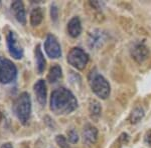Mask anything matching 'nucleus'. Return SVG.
I'll return each instance as SVG.
<instances>
[{
  "label": "nucleus",
  "mask_w": 151,
  "mask_h": 148,
  "mask_svg": "<svg viewBox=\"0 0 151 148\" xmlns=\"http://www.w3.org/2000/svg\"><path fill=\"white\" fill-rule=\"evenodd\" d=\"M89 84L92 91L101 99H107L111 93V86L101 73L96 69L92 70L89 74Z\"/></svg>",
  "instance_id": "2"
},
{
  "label": "nucleus",
  "mask_w": 151,
  "mask_h": 148,
  "mask_svg": "<svg viewBox=\"0 0 151 148\" xmlns=\"http://www.w3.org/2000/svg\"><path fill=\"white\" fill-rule=\"evenodd\" d=\"M43 19V13L42 10L40 7H35L32 9L30 13V24L32 26H38L41 23Z\"/></svg>",
  "instance_id": "16"
},
{
  "label": "nucleus",
  "mask_w": 151,
  "mask_h": 148,
  "mask_svg": "<svg viewBox=\"0 0 151 148\" xmlns=\"http://www.w3.org/2000/svg\"><path fill=\"white\" fill-rule=\"evenodd\" d=\"M11 11L13 13L14 17L20 24L25 25L26 23V15L24 5L21 1H14L11 4Z\"/></svg>",
  "instance_id": "11"
},
{
  "label": "nucleus",
  "mask_w": 151,
  "mask_h": 148,
  "mask_svg": "<svg viewBox=\"0 0 151 148\" xmlns=\"http://www.w3.org/2000/svg\"><path fill=\"white\" fill-rule=\"evenodd\" d=\"M68 32L74 38H77L82 33V24L79 17H73L68 23Z\"/></svg>",
  "instance_id": "13"
},
{
  "label": "nucleus",
  "mask_w": 151,
  "mask_h": 148,
  "mask_svg": "<svg viewBox=\"0 0 151 148\" xmlns=\"http://www.w3.org/2000/svg\"><path fill=\"white\" fill-rule=\"evenodd\" d=\"M145 143L149 145V146H151V130L148 131V132L146 133V135H145Z\"/></svg>",
  "instance_id": "22"
},
{
  "label": "nucleus",
  "mask_w": 151,
  "mask_h": 148,
  "mask_svg": "<svg viewBox=\"0 0 151 148\" xmlns=\"http://www.w3.org/2000/svg\"><path fill=\"white\" fill-rule=\"evenodd\" d=\"M6 43L9 53L14 59H21L23 56V49L18 41L17 35L13 31H9L6 36Z\"/></svg>",
  "instance_id": "6"
},
{
  "label": "nucleus",
  "mask_w": 151,
  "mask_h": 148,
  "mask_svg": "<svg viewBox=\"0 0 151 148\" xmlns=\"http://www.w3.org/2000/svg\"><path fill=\"white\" fill-rule=\"evenodd\" d=\"M89 111L90 114L93 118H98L100 115H101L102 112V107L101 104H100L97 100H91L89 104Z\"/></svg>",
  "instance_id": "17"
},
{
  "label": "nucleus",
  "mask_w": 151,
  "mask_h": 148,
  "mask_svg": "<svg viewBox=\"0 0 151 148\" xmlns=\"http://www.w3.org/2000/svg\"><path fill=\"white\" fill-rule=\"evenodd\" d=\"M63 76V71L60 66L55 64V66H52V68L50 69V72L47 74V80L50 82V83H55L58 80L62 78Z\"/></svg>",
  "instance_id": "15"
},
{
  "label": "nucleus",
  "mask_w": 151,
  "mask_h": 148,
  "mask_svg": "<svg viewBox=\"0 0 151 148\" xmlns=\"http://www.w3.org/2000/svg\"><path fill=\"white\" fill-rule=\"evenodd\" d=\"M68 140L72 143V144H76L78 141H79V135H78L77 131L72 129L68 132Z\"/></svg>",
  "instance_id": "19"
},
{
  "label": "nucleus",
  "mask_w": 151,
  "mask_h": 148,
  "mask_svg": "<svg viewBox=\"0 0 151 148\" xmlns=\"http://www.w3.org/2000/svg\"><path fill=\"white\" fill-rule=\"evenodd\" d=\"M144 114H145L144 109L142 107L134 108L132 110V112H131V115H130V122L132 123V124L138 123L143 117H144Z\"/></svg>",
  "instance_id": "18"
},
{
  "label": "nucleus",
  "mask_w": 151,
  "mask_h": 148,
  "mask_svg": "<svg viewBox=\"0 0 151 148\" xmlns=\"http://www.w3.org/2000/svg\"><path fill=\"white\" fill-rule=\"evenodd\" d=\"M1 148H13V146H12L11 143H4L1 146Z\"/></svg>",
  "instance_id": "23"
},
{
  "label": "nucleus",
  "mask_w": 151,
  "mask_h": 148,
  "mask_svg": "<svg viewBox=\"0 0 151 148\" xmlns=\"http://www.w3.org/2000/svg\"><path fill=\"white\" fill-rule=\"evenodd\" d=\"M35 61H36V69H37L38 73L41 74L45 69L47 61H45L43 53L40 49V45H36L35 50Z\"/></svg>",
  "instance_id": "14"
},
{
  "label": "nucleus",
  "mask_w": 151,
  "mask_h": 148,
  "mask_svg": "<svg viewBox=\"0 0 151 148\" xmlns=\"http://www.w3.org/2000/svg\"><path fill=\"white\" fill-rule=\"evenodd\" d=\"M78 107V100L72 91L60 87L52 91L50 95V110L57 115H67Z\"/></svg>",
  "instance_id": "1"
},
{
  "label": "nucleus",
  "mask_w": 151,
  "mask_h": 148,
  "mask_svg": "<svg viewBox=\"0 0 151 148\" xmlns=\"http://www.w3.org/2000/svg\"><path fill=\"white\" fill-rule=\"evenodd\" d=\"M130 51L132 57L138 63H142L143 61H145L148 57V54H149L148 48L146 47V45L143 42L134 43Z\"/></svg>",
  "instance_id": "8"
},
{
  "label": "nucleus",
  "mask_w": 151,
  "mask_h": 148,
  "mask_svg": "<svg viewBox=\"0 0 151 148\" xmlns=\"http://www.w3.org/2000/svg\"><path fill=\"white\" fill-rule=\"evenodd\" d=\"M55 141H57L58 145L60 148H69V145H68V140L64 135H58L55 137Z\"/></svg>",
  "instance_id": "20"
},
{
  "label": "nucleus",
  "mask_w": 151,
  "mask_h": 148,
  "mask_svg": "<svg viewBox=\"0 0 151 148\" xmlns=\"http://www.w3.org/2000/svg\"><path fill=\"white\" fill-rule=\"evenodd\" d=\"M17 75V69L9 59L0 57V82L4 84L14 81Z\"/></svg>",
  "instance_id": "4"
},
{
  "label": "nucleus",
  "mask_w": 151,
  "mask_h": 148,
  "mask_svg": "<svg viewBox=\"0 0 151 148\" xmlns=\"http://www.w3.org/2000/svg\"><path fill=\"white\" fill-rule=\"evenodd\" d=\"M13 111L22 124L28 122L31 114V99L27 92H23L17 97L13 104Z\"/></svg>",
  "instance_id": "3"
},
{
  "label": "nucleus",
  "mask_w": 151,
  "mask_h": 148,
  "mask_svg": "<svg viewBox=\"0 0 151 148\" xmlns=\"http://www.w3.org/2000/svg\"><path fill=\"white\" fill-rule=\"evenodd\" d=\"M68 62L78 70H83L89 62V55L80 47H74L68 54Z\"/></svg>",
  "instance_id": "5"
},
{
  "label": "nucleus",
  "mask_w": 151,
  "mask_h": 148,
  "mask_svg": "<svg viewBox=\"0 0 151 148\" xmlns=\"http://www.w3.org/2000/svg\"><path fill=\"white\" fill-rule=\"evenodd\" d=\"M35 93L38 103L40 105H45V102H47V84H45V80L40 79L36 81V83L35 84Z\"/></svg>",
  "instance_id": "12"
},
{
  "label": "nucleus",
  "mask_w": 151,
  "mask_h": 148,
  "mask_svg": "<svg viewBox=\"0 0 151 148\" xmlns=\"http://www.w3.org/2000/svg\"><path fill=\"white\" fill-rule=\"evenodd\" d=\"M45 50L47 55L52 59H58L62 56V48L57 38L52 34H48L45 41Z\"/></svg>",
  "instance_id": "7"
},
{
  "label": "nucleus",
  "mask_w": 151,
  "mask_h": 148,
  "mask_svg": "<svg viewBox=\"0 0 151 148\" xmlns=\"http://www.w3.org/2000/svg\"><path fill=\"white\" fill-rule=\"evenodd\" d=\"M50 16H52V19L53 21H57L58 17V9L55 5H52V8H50Z\"/></svg>",
  "instance_id": "21"
},
{
  "label": "nucleus",
  "mask_w": 151,
  "mask_h": 148,
  "mask_svg": "<svg viewBox=\"0 0 151 148\" xmlns=\"http://www.w3.org/2000/svg\"><path fill=\"white\" fill-rule=\"evenodd\" d=\"M105 40H106V37L103 31H101L100 29H94L88 37V45L91 49H97L103 45Z\"/></svg>",
  "instance_id": "9"
},
{
  "label": "nucleus",
  "mask_w": 151,
  "mask_h": 148,
  "mask_svg": "<svg viewBox=\"0 0 151 148\" xmlns=\"http://www.w3.org/2000/svg\"><path fill=\"white\" fill-rule=\"evenodd\" d=\"M98 138V130L95 126L87 124L83 130V140L87 145H93Z\"/></svg>",
  "instance_id": "10"
}]
</instances>
